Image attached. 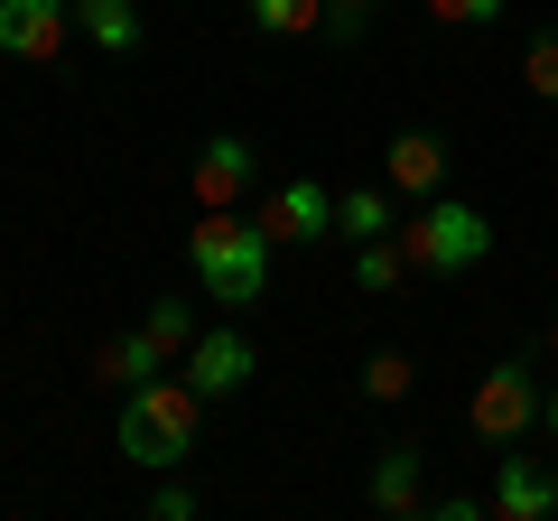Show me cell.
<instances>
[{
    "label": "cell",
    "mask_w": 558,
    "mask_h": 521,
    "mask_svg": "<svg viewBox=\"0 0 558 521\" xmlns=\"http://www.w3.org/2000/svg\"><path fill=\"white\" fill-rule=\"evenodd\" d=\"M270 260L279 242L260 233V215H242V205H223V215H196V233H186V270H196V289L215 307H260V289H270Z\"/></svg>",
    "instance_id": "6da1fadb"
},
{
    "label": "cell",
    "mask_w": 558,
    "mask_h": 521,
    "mask_svg": "<svg viewBox=\"0 0 558 521\" xmlns=\"http://www.w3.org/2000/svg\"><path fill=\"white\" fill-rule=\"evenodd\" d=\"M196 428H205V401L186 391V373H159V381H140V391H121L112 438L140 475H178L196 457Z\"/></svg>",
    "instance_id": "7a4b0ae2"
},
{
    "label": "cell",
    "mask_w": 558,
    "mask_h": 521,
    "mask_svg": "<svg viewBox=\"0 0 558 521\" xmlns=\"http://www.w3.org/2000/svg\"><path fill=\"white\" fill-rule=\"evenodd\" d=\"M400 252H410L418 280H465V270L494 260V223H484V205H465V196H428L410 215V233H400Z\"/></svg>",
    "instance_id": "3957f363"
},
{
    "label": "cell",
    "mask_w": 558,
    "mask_h": 521,
    "mask_svg": "<svg viewBox=\"0 0 558 521\" xmlns=\"http://www.w3.org/2000/svg\"><path fill=\"white\" fill-rule=\"evenodd\" d=\"M539 410H549V391H539V373L521 354H502L494 373L465 391V438L484 447V457H502V447H521L539 428Z\"/></svg>",
    "instance_id": "277c9868"
},
{
    "label": "cell",
    "mask_w": 558,
    "mask_h": 521,
    "mask_svg": "<svg viewBox=\"0 0 558 521\" xmlns=\"http://www.w3.org/2000/svg\"><path fill=\"white\" fill-rule=\"evenodd\" d=\"M260 186V149L242 141V131H215V141L196 149V168H186V196H196V215H223V205H242Z\"/></svg>",
    "instance_id": "5b68a950"
},
{
    "label": "cell",
    "mask_w": 558,
    "mask_h": 521,
    "mask_svg": "<svg viewBox=\"0 0 558 521\" xmlns=\"http://www.w3.org/2000/svg\"><path fill=\"white\" fill-rule=\"evenodd\" d=\"M186 391H196V401H242V381L260 373V354H252V336H242V326H205L196 344H186Z\"/></svg>",
    "instance_id": "8992f818"
},
{
    "label": "cell",
    "mask_w": 558,
    "mask_h": 521,
    "mask_svg": "<svg viewBox=\"0 0 558 521\" xmlns=\"http://www.w3.org/2000/svg\"><path fill=\"white\" fill-rule=\"evenodd\" d=\"M65 38H75V0H0V57L57 65Z\"/></svg>",
    "instance_id": "52a82bcc"
},
{
    "label": "cell",
    "mask_w": 558,
    "mask_h": 521,
    "mask_svg": "<svg viewBox=\"0 0 558 521\" xmlns=\"http://www.w3.org/2000/svg\"><path fill=\"white\" fill-rule=\"evenodd\" d=\"M260 233L289 252V242H336V196H326L317 178H279L270 196H260Z\"/></svg>",
    "instance_id": "ba28073f"
},
{
    "label": "cell",
    "mask_w": 558,
    "mask_h": 521,
    "mask_svg": "<svg viewBox=\"0 0 558 521\" xmlns=\"http://www.w3.org/2000/svg\"><path fill=\"white\" fill-rule=\"evenodd\" d=\"M381 186H391L400 205H428L447 186V141L428 131V121H410V131H391V149H381Z\"/></svg>",
    "instance_id": "9c48e42d"
},
{
    "label": "cell",
    "mask_w": 558,
    "mask_h": 521,
    "mask_svg": "<svg viewBox=\"0 0 558 521\" xmlns=\"http://www.w3.org/2000/svg\"><path fill=\"white\" fill-rule=\"evenodd\" d=\"M363 502H373V512H428V447L418 438H391L373 457V475H363Z\"/></svg>",
    "instance_id": "30bf717a"
},
{
    "label": "cell",
    "mask_w": 558,
    "mask_h": 521,
    "mask_svg": "<svg viewBox=\"0 0 558 521\" xmlns=\"http://www.w3.org/2000/svg\"><path fill=\"white\" fill-rule=\"evenodd\" d=\"M484 502H494V521H549V512H558L549 475H539L531 457H512V447L494 457V484H484Z\"/></svg>",
    "instance_id": "8fae6325"
},
{
    "label": "cell",
    "mask_w": 558,
    "mask_h": 521,
    "mask_svg": "<svg viewBox=\"0 0 558 521\" xmlns=\"http://www.w3.org/2000/svg\"><path fill=\"white\" fill-rule=\"evenodd\" d=\"M168 363H178V354H168L149 326H131V336H102V344H94V381H112V391H140V381H159Z\"/></svg>",
    "instance_id": "7c38bea8"
},
{
    "label": "cell",
    "mask_w": 558,
    "mask_h": 521,
    "mask_svg": "<svg viewBox=\"0 0 558 521\" xmlns=\"http://www.w3.org/2000/svg\"><path fill=\"white\" fill-rule=\"evenodd\" d=\"M75 38H94L102 57H140L149 20H140V0H75Z\"/></svg>",
    "instance_id": "4fadbf2b"
},
{
    "label": "cell",
    "mask_w": 558,
    "mask_h": 521,
    "mask_svg": "<svg viewBox=\"0 0 558 521\" xmlns=\"http://www.w3.org/2000/svg\"><path fill=\"white\" fill-rule=\"evenodd\" d=\"M391 215H400V196H391V186H344V196H336V242H381V233H391Z\"/></svg>",
    "instance_id": "5bb4252c"
},
{
    "label": "cell",
    "mask_w": 558,
    "mask_h": 521,
    "mask_svg": "<svg viewBox=\"0 0 558 521\" xmlns=\"http://www.w3.org/2000/svg\"><path fill=\"white\" fill-rule=\"evenodd\" d=\"M260 38H317L326 28V0H242Z\"/></svg>",
    "instance_id": "9a60e30c"
},
{
    "label": "cell",
    "mask_w": 558,
    "mask_h": 521,
    "mask_svg": "<svg viewBox=\"0 0 558 521\" xmlns=\"http://www.w3.org/2000/svg\"><path fill=\"white\" fill-rule=\"evenodd\" d=\"M400 280H410V252H400L391 233H381V242H354V289H373V299H381V289H400Z\"/></svg>",
    "instance_id": "2e32d148"
},
{
    "label": "cell",
    "mask_w": 558,
    "mask_h": 521,
    "mask_svg": "<svg viewBox=\"0 0 558 521\" xmlns=\"http://www.w3.org/2000/svg\"><path fill=\"white\" fill-rule=\"evenodd\" d=\"M410 354H391V344H381V354L373 363H363V401H381V410H391V401H410Z\"/></svg>",
    "instance_id": "e0dca14e"
},
{
    "label": "cell",
    "mask_w": 558,
    "mask_h": 521,
    "mask_svg": "<svg viewBox=\"0 0 558 521\" xmlns=\"http://www.w3.org/2000/svg\"><path fill=\"white\" fill-rule=\"evenodd\" d=\"M381 10H391V0H326V28H317V38L326 47H363V28H373Z\"/></svg>",
    "instance_id": "ac0fdd59"
},
{
    "label": "cell",
    "mask_w": 558,
    "mask_h": 521,
    "mask_svg": "<svg viewBox=\"0 0 558 521\" xmlns=\"http://www.w3.org/2000/svg\"><path fill=\"white\" fill-rule=\"evenodd\" d=\"M140 326H149V336H159V344H168V354H178V363H186V344L205 336V326H196V307H178V299H159V307H149V317H140Z\"/></svg>",
    "instance_id": "d6986e66"
},
{
    "label": "cell",
    "mask_w": 558,
    "mask_h": 521,
    "mask_svg": "<svg viewBox=\"0 0 558 521\" xmlns=\"http://www.w3.org/2000/svg\"><path fill=\"white\" fill-rule=\"evenodd\" d=\"M521 75H531L539 102H558V28H539V38L521 47Z\"/></svg>",
    "instance_id": "ffe728a7"
},
{
    "label": "cell",
    "mask_w": 558,
    "mask_h": 521,
    "mask_svg": "<svg viewBox=\"0 0 558 521\" xmlns=\"http://www.w3.org/2000/svg\"><path fill=\"white\" fill-rule=\"evenodd\" d=\"M428 20H438V28H494L502 0H428Z\"/></svg>",
    "instance_id": "44dd1931"
},
{
    "label": "cell",
    "mask_w": 558,
    "mask_h": 521,
    "mask_svg": "<svg viewBox=\"0 0 558 521\" xmlns=\"http://www.w3.org/2000/svg\"><path fill=\"white\" fill-rule=\"evenodd\" d=\"M149 521H196V494H186L178 475H159V494H149Z\"/></svg>",
    "instance_id": "7402d4cb"
},
{
    "label": "cell",
    "mask_w": 558,
    "mask_h": 521,
    "mask_svg": "<svg viewBox=\"0 0 558 521\" xmlns=\"http://www.w3.org/2000/svg\"><path fill=\"white\" fill-rule=\"evenodd\" d=\"M428 521H494L484 494H428Z\"/></svg>",
    "instance_id": "603a6c76"
},
{
    "label": "cell",
    "mask_w": 558,
    "mask_h": 521,
    "mask_svg": "<svg viewBox=\"0 0 558 521\" xmlns=\"http://www.w3.org/2000/svg\"><path fill=\"white\" fill-rule=\"evenodd\" d=\"M539 428H549V438H558V391H549V410H539Z\"/></svg>",
    "instance_id": "cb8c5ba5"
},
{
    "label": "cell",
    "mask_w": 558,
    "mask_h": 521,
    "mask_svg": "<svg viewBox=\"0 0 558 521\" xmlns=\"http://www.w3.org/2000/svg\"><path fill=\"white\" fill-rule=\"evenodd\" d=\"M549 363H558V299H549Z\"/></svg>",
    "instance_id": "d4e9b609"
},
{
    "label": "cell",
    "mask_w": 558,
    "mask_h": 521,
    "mask_svg": "<svg viewBox=\"0 0 558 521\" xmlns=\"http://www.w3.org/2000/svg\"><path fill=\"white\" fill-rule=\"evenodd\" d=\"M549 494H558V465H549Z\"/></svg>",
    "instance_id": "484cf974"
}]
</instances>
